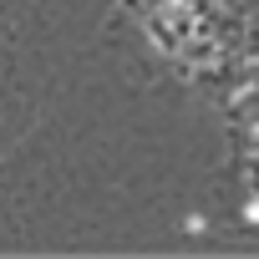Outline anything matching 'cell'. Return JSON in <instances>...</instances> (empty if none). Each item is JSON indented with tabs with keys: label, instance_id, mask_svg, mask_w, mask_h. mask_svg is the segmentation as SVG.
<instances>
[]
</instances>
